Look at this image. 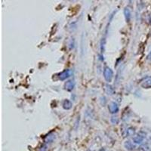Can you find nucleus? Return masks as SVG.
<instances>
[{
	"mask_svg": "<svg viewBox=\"0 0 151 151\" xmlns=\"http://www.w3.org/2000/svg\"><path fill=\"white\" fill-rule=\"evenodd\" d=\"M113 73L112 71V70L109 67H106L103 70V76L104 79L107 81V82H111L112 79H113Z\"/></svg>",
	"mask_w": 151,
	"mask_h": 151,
	"instance_id": "1",
	"label": "nucleus"
},
{
	"mask_svg": "<svg viewBox=\"0 0 151 151\" xmlns=\"http://www.w3.org/2000/svg\"><path fill=\"white\" fill-rule=\"evenodd\" d=\"M108 110L111 113H116L119 110V106L115 102H110L108 106Z\"/></svg>",
	"mask_w": 151,
	"mask_h": 151,
	"instance_id": "2",
	"label": "nucleus"
},
{
	"mask_svg": "<svg viewBox=\"0 0 151 151\" xmlns=\"http://www.w3.org/2000/svg\"><path fill=\"white\" fill-rule=\"evenodd\" d=\"M70 75H71V70H66L63 71V72L60 74L59 78H60V80H64V79H66L67 78H68Z\"/></svg>",
	"mask_w": 151,
	"mask_h": 151,
	"instance_id": "3",
	"label": "nucleus"
},
{
	"mask_svg": "<svg viewBox=\"0 0 151 151\" xmlns=\"http://www.w3.org/2000/svg\"><path fill=\"white\" fill-rule=\"evenodd\" d=\"M144 135H141V134H138L137 136H135L134 138H133V141L135 143V144H141L143 141H144Z\"/></svg>",
	"mask_w": 151,
	"mask_h": 151,
	"instance_id": "4",
	"label": "nucleus"
},
{
	"mask_svg": "<svg viewBox=\"0 0 151 151\" xmlns=\"http://www.w3.org/2000/svg\"><path fill=\"white\" fill-rule=\"evenodd\" d=\"M74 87V82L73 81H68L66 84H65V89L67 91H71L73 90Z\"/></svg>",
	"mask_w": 151,
	"mask_h": 151,
	"instance_id": "5",
	"label": "nucleus"
},
{
	"mask_svg": "<svg viewBox=\"0 0 151 151\" xmlns=\"http://www.w3.org/2000/svg\"><path fill=\"white\" fill-rule=\"evenodd\" d=\"M125 147L128 150H132L134 149V145H133V144H132L131 141H127L125 143Z\"/></svg>",
	"mask_w": 151,
	"mask_h": 151,
	"instance_id": "6",
	"label": "nucleus"
},
{
	"mask_svg": "<svg viewBox=\"0 0 151 151\" xmlns=\"http://www.w3.org/2000/svg\"><path fill=\"white\" fill-rule=\"evenodd\" d=\"M63 108H64V109H66V110H69V109H70V108H71V106H72V103H71L70 101H68V100H65V101H63Z\"/></svg>",
	"mask_w": 151,
	"mask_h": 151,
	"instance_id": "7",
	"label": "nucleus"
},
{
	"mask_svg": "<svg viewBox=\"0 0 151 151\" xmlns=\"http://www.w3.org/2000/svg\"><path fill=\"white\" fill-rule=\"evenodd\" d=\"M54 139V135L53 134H50L48 136H46V138H45V142L46 143H51Z\"/></svg>",
	"mask_w": 151,
	"mask_h": 151,
	"instance_id": "8",
	"label": "nucleus"
},
{
	"mask_svg": "<svg viewBox=\"0 0 151 151\" xmlns=\"http://www.w3.org/2000/svg\"><path fill=\"white\" fill-rule=\"evenodd\" d=\"M143 87H144V88H150L151 87V79H147L144 83H143Z\"/></svg>",
	"mask_w": 151,
	"mask_h": 151,
	"instance_id": "9",
	"label": "nucleus"
},
{
	"mask_svg": "<svg viewBox=\"0 0 151 151\" xmlns=\"http://www.w3.org/2000/svg\"><path fill=\"white\" fill-rule=\"evenodd\" d=\"M125 17H126V20L128 21L129 20H130V17H131V16H130V14H131V12H130V10L128 9V8H125Z\"/></svg>",
	"mask_w": 151,
	"mask_h": 151,
	"instance_id": "10",
	"label": "nucleus"
},
{
	"mask_svg": "<svg viewBox=\"0 0 151 151\" xmlns=\"http://www.w3.org/2000/svg\"><path fill=\"white\" fill-rule=\"evenodd\" d=\"M135 134V130L133 128H128V130L126 131V135H128V136H132Z\"/></svg>",
	"mask_w": 151,
	"mask_h": 151,
	"instance_id": "11",
	"label": "nucleus"
},
{
	"mask_svg": "<svg viewBox=\"0 0 151 151\" xmlns=\"http://www.w3.org/2000/svg\"><path fill=\"white\" fill-rule=\"evenodd\" d=\"M106 87L108 89V93L110 94V95H112L113 93V89L111 87V86H110V85H106Z\"/></svg>",
	"mask_w": 151,
	"mask_h": 151,
	"instance_id": "12",
	"label": "nucleus"
},
{
	"mask_svg": "<svg viewBox=\"0 0 151 151\" xmlns=\"http://www.w3.org/2000/svg\"><path fill=\"white\" fill-rule=\"evenodd\" d=\"M48 150V148H47V146L46 145H42V147H40V148L38 150V151H47Z\"/></svg>",
	"mask_w": 151,
	"mask_h": 151,
	"instance_id": "13",
	"label": "nucleus"
},
{
	"mask_svg": "<svg viewBox=\"0 0 151 151\" xmlns=\"http://www.w3.org/2000/svg\"><path fill=\"white\" fill-rule=\"evenodd\" d=\"M150 24H151V20H150Z\"/></svg>",
	"mask_w": 151,
	"mask_h": 151,
	"instance_id": "14",
	"label": "nucleus"
}]
</instances>
